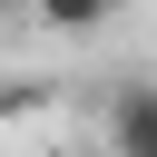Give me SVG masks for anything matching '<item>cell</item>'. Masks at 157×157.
<instances>
[{"label": "cell", "mask_w": 157, "mask_h": 157, "mask_svg": "<svg viewBox=\"0 0 157 157\" xmlns=\"http://www.w3.org/2000/svg\"><path fill=\"white\" fill-rule=\"evenodd\" d=\"M108 157H157V78L108 88Z\"/></svg>", "instance_id": "1"}, {"label": "cell", "mask_w": 157, "mask_h": 157, "mask_svg": "<svg viewBox=\"0 0 157 157\" xmlns=\"http://www.w3.org/2000/svg\"><path fill=\"white\" fill-rule=\"evenodd\" d=\"M118 0H39V29H108Z\"/></svg>", "instance_id": "2"}]
</instances>
